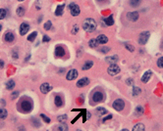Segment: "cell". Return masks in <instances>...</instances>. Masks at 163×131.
<instances>
[{"mask_svg": "<svg viewBox=\"0 0 163 131\" xmlns=\"http://www.w3.org/2000/svg\"><path fill=\"white\" fill-rule=\"evenodd\" d=\"M82 27L86 32H92L96 28V22L92 18H86L83 20V22L82 24Z\"/></svg>", "mask_w": 163, "mask_h": 131, "instance_id": "obj_1", "label": "cell"}, {"mask_svg": "<svg viewBox=\"0 0 163 131\" xmlns=\"http://www.w3.org/2000/svg\"><path fill=\"white\" fill-rule=\"evenodd\" d=\"M20 109L24 112H30L32 110V102H31V100H29L28 98L21 100V102H20Z\"/></svg>", "mask_w": 163, "mask_h": 131, "instance_id": "obj_2", "label": "cell"}, {"mask_svg": "<svg viewBox=\"0 0 163 131\" xmlns=\"http://www.w3.org/2000/svg\"><path fill=\"white\" fill-rule=\"evenodd\" d=\"M69 11H70V14L73 17H77L81 13V9H80L79 5L76 4V3H74V2L70 3V5H69Z\"/></svg>", "mask_w": 163, "mask_h": 131, "instance_id": "obj_3", "label": "cell"}, {"mask_svg": "<svg viewBox=\"0 0 163 131\" xmlns=\"http://www.w3.org/2000/svg\"><path fill=\"white\" fill-rule=\"evenodd\" d=\"M120 67L119 66H117L116 64H112V65H110L109 66V68L107 69V73H108L109 75H111V76H115V75H117L119 73H120Z\"/></svg>", "mask_w": 163, "mask_h": 131, "instance_id": "obj_4", "label": "cell"}, {"mask_svg": "<svg viewBox=\"0 0 163 131\" xmlns=\"http://www.w3.org/2000/svg\"><path fill=\"white\" fill-rule=\"evenodd\" d=\"M149 36H150L149 31H143V32H141V33L139 34V36H138V43H139L140 45H144V44L147 42Z\"/></svg>", "mask_w": 163, "mask_h": 131, "instance_id": "obj_5", "label": "cell"}, {"mask_svg": "<svg viewBox=\"0 0 163 131\" xmlns=\"http://www.w3.org/2000/svg\"><path fill=\"white\" fill-rule=\"evenodd\" d=\"M126 18L128 21L130 22H136L139 18V14L137 11H134V12H128L126 14Z\"/></svg>", "mask_w": 163, "mask_h": 131, "instance_id": "obj_6", "label": "cell"}, {"mask_svg": "<svg viewBox=\"0 0 163 131\" xmlns=\"http://www.w3.org/2000/svg\"><path fill=\"white\" fill-rule=\"evenodd\" d=\"M112 106H113V108H114L116 111L121 112V111H123L124 108H125V103H124L123 100H121V99H117V100H115V101L113 102V105Z\"/></svg>", "mask_w": 163, "mask_h": 131, "instance_id": "obj_7", "label": "cell"}, {"mask_svg": "<svg viewBox=\"0 0 163 131\" xmlns=\"http://www.w3.org/2000/svg\"><path fill=\"white\" fill-rule=\"evenodd\" d=\"M92 100L93 102L95 103H99V102H102L104 100V94L101 92V91H95L92 95Z\"/></svg>", "mask_w": 163, "mask_h": 131, "instance_id": "obj_8", "label": "cell"}, {"mask_svg": "<svg viewBox=\"0 0 163 131\" xmlns=\"http://www.w3.org/2000/svg\"><path fill=\"white\" fill-rule=\"evenodd\" d=\"M51 88H52V86L49 83H42L40 85V92L42 94H46L51 90Z\"/></svg>", "mask_w": 163, "mask_h": 131, "instance_id": "obj_9", "label": "cell"}, {"mask_svg": "<svg viewBox=\"0 0 163 131\" xmlns=\"http://www.w3.org/2000/svg\"><path fill=\"white\" fill-rule=\"evenodd\" d=\"M28 29H29V25L27 24V23H22L21 26H20V34L21 35L27 34Z\"/></svg>", "mask_w": 163, "mask_h": 131, "instance_id": "obj_10", "label": "cell"}, {"mask_svg": "<svg viewBox=\"0 0 163 131\" xmlns=\"http://www.w3.org/2000/svg\"><path fill=\"white\" fill-rule=\"evenodd\" d=\"M77 76H78V71L77 70H71L68 72L66 77L68 80H74V79L77 78Z\"/></svg>", "mask_w": 163, "mask_h": 131, "instance_id": "obj_11", "label": "cell"}, {"mask_svg": "<svg viewBox=\"0 0 163 131\" xmlns=\"http://www.w3.org/2000/svg\"><path fill=\"white\" fill-rule=\"evenodd\" d=\"M151 76H152V72H151V71H147V72H145V73L143 74V75L141 76V82H143V83H147V82L149 81V79L151 78Z\"/></svg>", "mask_w": 163, "mask_h": 131, "instance_id": "obj_12", "label": "cell"}, {"mask_svg": "<svg viewBox=\"0 0 163 131\" xmlns=\"http://www.w3.org/2000/svg\"><path fill=\"white\" fill-rule=\"evenodd\" d=\"M89 84V79L87 77H83V78H81L79 81H77V87L79 88H82V87H84L86 85Z\"/></svg>", "mask_w": 163, "mask_h": 131, "instance_id": "obj_13", "label": "cell"}, {"mask_svg": "<svg viewBox=\"0 0 163 131\" xmlns=\"http://www.w3.org/2000/svg\"><path fill=\"white\" fill-rule=\"evenodd\" d=\"M96 40L98 42V44H105L108 42V37L104 34H99L97 37H96Z\"/></svg>", "mask_w": 163, "mask_h": 131, "instance_id": "obj_14", "label": "cell"}, {"mask_svg": "<svg viewBox=\"0 0 163 131\" xmlns=\"http://www.w3.org/2000/svg\"><path fill=\"white\" fill-rule=\"evenodd\" d=\"M65 49L62 47V46H57L56 49H55V55L56 57H64L65 56Z\"/></svg>", "mask_w": 163, "mask_h": 131, "instance_id": "obj_15", "label": "cell"}, {"mask_svg": "<svg viewBox=\"0 0 163 131\" xmlns=\"http://www.w3.org/2000/svg\"><path fill=\"white\" fill-rule=\"evenodd\" d=\"M4 39H5V41H6V42L11 43V42H13V41H14L15 36H14L13 32H6V33H5V36H4Z\"/></svg>", "mask_w": 163, "mask_h": 131, "instance_id": "obj_16", "label": "cell"}, {"mask_svg": "<svg viewBox=\"0 0 163 131\" xmlns=\"http://www.w3.org/2000/svg\"><path fill=\"white\" fill-rule=\"evenodd\" d=\"M141 1H142V0H128L129 5H130L132 8H136V7H138V6L141 4Z\"/></svg>", "mask_w": 163, "mask_h": 131, "instance_id": "obj_17", "label": "cell"}, {"mask_svg": "<svg viewBox=\"0 0 163 131\" xmlns=\"http://www.w3.org/2000/svg\"><path fill=\"white\" fill-rule=\"evenodd\" d=\"M92 66H93V62H92V61H86V62L83 64V66L82 67V71H87V70H89Z\"/></svg>", "mask_w": 163, "mask_h": 131, "instance_id": "obj_18", "label": "cell"}, {"mask_svg": "<svg viewBox=\"0 0 163 131\" xmlns=\"http://www.w3.org/2000/svg\"><path fill=\"white\" fill-rule=\"evenodd\" d=\"M88 45H89V47H91V48H97V46H98V42H97L96 38H92V39H90L89 42H88Z\"/></svg>", "mask_w": 163, "mask_h": 131, "instance_id": "obj_19", "label": "cell"}, {"mask_svg": "<svg viewBox=\"0 0 163 131\" xmlns=\"http://www.w3.org/2000/svg\"><path fill=\"white\" fill-rule=\"evenodd\" d=\"M104 22H105V24H106L107 26H113V24H114V19H113V15H110L108 18L104 19Z\"/></svg>", "mask_w": 163, "mask_h": 131, "instance_id": "obj_20", "label": "cell"}, {"mask_svg": "<svg viewBox=\"0 0 163 131\" xmlns=\"http://www.w3.org/2000/svg\"><path fill=\"white\" fill-rule=\"evenodd\" d=\"M64 7L65 5H59L57 8H56V12H55V15L56 16H60L63 14V10H64Z\"/></svg>", "mask_w": 163, "mask_h": 131, "instance_id": "obj_21", "label": "cell"}, {"mask_svg": "<svg viewBox=\"0 0 163 131\" xmlns=\"http://www.w3.org/2000/svg\"><path fill=\"white\" fill-rule=\"evenodd\" d=\"M25 13H26V11H25V8H24L23 6H19V7L17 8V15H18L19 17L24 16Z\"/></svg>", "mask_w": 163, "mask_h": 131, "instance_id": "obj_22", "label": "cell"}, {"mask_svg": "<svg viewBox=\"0 0 163 131\" xmlns=\"http://www.w3.org/2000/svg\"><path fill=\"white\" fill-rule=\"evenodd\" d=\"M117 61H118V57L117 56H111V57H107L106 58V62L110 63L111 65L112 64H115Z\"/></svg>", "mask_w": 163, "mask_h": 131, "instance_id": "obj_23", "label": "cell"}, {"mask_svg": "<svg viewBox=\"0 0 163 131\" xmlns=\"http://www.w3.org/2000/svg\"><path fill=\"white\" fill-rule=\"evenodd\" d=\"M54 103L57 107H61L63 105V100H62V98L60 96H56L54 99Z\"/></svg>", "mask_w": 163, "mask_h": 131, "instance_id": "obj_24", "label": "cell"}, {"mask_svg": "<svg viewBox=\"0 0 163 131\" xmlns=\"http://www.w3.org/2000/svg\"><path fill=\"white\" fill-rule=\"evenodd\" d=\"M133 131H144V125L141 123H137L134 126Z\"/></svg>", "mask_w": 163, "mask_h": 131, "instance_id": "obj_25", "label": "cell"}, {"mask_svg": "<svg viewBox=\"0 0 163 131\" xmlns=\"http://www.w3.org/2000/svg\"><path fill=\"white\" fill-rule=\"evenodd\" d=\"M14 87H15V82H14V80H8L7 83H6V89L11 90V89H13Z\"/></svg>", "mask_w": 163, "mask_h": 131, "instance_id": "obj_26", "label": "cell"}, {"mask_svg": "<svg viewBox=\"0 0 163 131\" xmlns=\"http://www.w3.org/2000/svg\"><path fill=\"white\" fill-rule=\"evenodd\" d=\"M107 112V111L104 109V108H97V110H96V113L98 114V115H103V114H105Z\"/></svg>", "mask_w": 163, "mask_h": 131, "instance_id": "obj_27", "label": "cell"}, {"mask_svg": "<svg viewBox=\"0 0 163 131\" xmlns=\"http://www.w3.org/2000/svg\"><path fill=\"white\" fill-rule=\"evenodd\" d=\"M55 131H68V127L65 124H60L58 127L55 128Z\"/></svg>", "mask_w": 163, "mask_h": 131, "instance_id": "obj_28", "label": "cell"}, {"mask_svg": "<svg viewBox=\"0 0 163 131\" xmlns=\"http://www.w3.org/2000/svg\"><path fill=\"white\" fill-rule=\"evenodd\" d=\"M36 35H37V32H36V31H33V32H31V33H30V34L27 36V40H28V41H33V40L35 39Z\"/></svg>", "mask_w": 163, "mask_h": 131, "instance_id": "obj_29", "label": "cell"}, {"mask_svg": "<svg viewBox=\"0 0 163 131\" xmlns=\"http://www.w3.org/2000/svg\"><path fill=\"white\" fill-rule=\"evenodd\" d=\"M7 117V111L5 109H0V118L4 119Z\"/></svg>", "mask_w": 163, "mask_h": 131, "instance_id": "obj_30", "label": "cell"}, {"mask_svg": "<svg viewBox=\"0 0 163 131\" xmlns=\"http://www.w3.org/2000/svg\"><path fill=\"white\" fill-rule=\"evenodd\" d=\"M7 16V11L5 9H0V20L5 19Z\"/></svg>", "mask_w": 163, "mask_h": 131, "instance_id": "obj_31", "label": "cell"}, {"mask_svg": "<svg viewBox=\"0 0 163 131\" xmlns=\"http://www.w3.org/2000/svg\"><path fill=\"white\" fill-rule=\"evenodd\" d=\"M135 112H136V115H141V114L143 113V109H142L141 107H136Z\"/></svg>", "mask_w": 163, "mask_h": 131, "instance_id": "obj_32", "label": "cell"}, {"mask_svg": "<svg viewBox=\"0 0 163 131\" xmlns=\"http://www.w3.org/2000/svg\"><path fill=\"white\" fill-rule=\"evenodd\" d=\"M140 94V88H138V87H134L133 88V95L134 96H137V95H139Z\"/></svg>", "mask_w": 163, "mask_h": 131, "instance_id": "obj_33", "label": "cell"}, {"mask_svg": "<svg viewBox=\"0 0 163 131\" xmlns=\"http://www.w3.org/2000/svg\"><path fill=\"white\" fill-rule=\"evenodd\" d=\"M51 26H52V23H51L50 21H47V22L44 24V29H45V30H49Z\"/></svg>", "mask_w": 163, "mask_h": 131, "instance_id": "obj_34", "label": "cell"}, {"mask_svg": "<svg viewBox=\"0 0 163 131\" xmlns=\"http://www.w3.org/2000/svg\"><path fill=\"white\" fill-rule=\"evenodd\" d=\"M157 67L160 69H163V57H160L157 60Z\"/></svg>", "mask_w": 163, "mask_h": 131, "instance_id": "obj_35", "label": "cell"}, {"mask_svg": "<svg viewBox=\"0 0 163 131\" xmlns=\"http://www.w3.org/2000/svg\"><path fill=\"white\" fill-rule=\"evenodd\" d=\"M78 30H79V26L78 25H75L74 27L72 28V31L71 32H72V34H76L78 32Z\"/></svg>", "mask_w": 163, "mask_h": 131, "instance_id": "obj_36", "label": "cell"}, {"mask_svg": "<svg viewBox=\"0 0 163 131\" xmlns=\"http://www.w3.org/2000/svg\"><path fill=\"white\" fill-rule=\"evenodd\" d=\"M66 119H67V115H60V116H58V121H60V122H64Z\"/></svg>", "mask_w": 163, "mask_h": 131, "instance_id": "obj_37", "label": "cell"}, {"mask_svg": "<svg viewBox=\"0 0 163 131\" xmlns=\"http://www.w3.org/2000/svg\"><path fill=\"white\" fill-rule=\"evenodd\" d=\"M40 116H41V118L42 119H44V121L46 122V123H49L50 122V118H48L47 116H45L44 114H40Z\"/></svg>", "mask_w": 163, "mask_h": 131, "instance_id": "obj_38", "label": "cell"}, {"mask_svg": "<svg viewBox=\"0 0 163 131\" xmlns=\"http://www.w3.org/2000/svg\"><path fill=\"white\" fill-rule=\"evenodd\" d=\"M125 46H126V48H127V49H130V51H131V52H133V51L135 50V48H134L132 45H130V44H127V43H126V44H125Z\"/></svg>", "mask_w": 163, "mask_h": 131, "instance_id": "obj_39", "label": "cell"}, {"mask_svg": "<svg viewBox=\"0 0 163 131\" xmlns=\"http://www.w3.org/2000/svg\"><path fill=\"white\" fill-rule=\"evenodd\" d=\"M50 41V38L47 36V35H43V38H42V42H49Z\"/></svg>", "mask_w": 163, "mask_h": 131, "instance_id": "obj_40", "label": "cell"}, {"mask_svg": "<svg viewBox=\"0 0 163 131\" xmlns=\"http://www.w3.org/2000/svg\"><path fill=\"white\" fill-rule=\"evenodd\" d=\"M18 96H19V92L16 91V92H13V93H12V96H11V97H12V99H16Z\"/></svg>", "mask_w": 163, "mask_h": 131, "instance_id": "obj_41", "label": "cell"}, {"mask_svg": "<svg viewBox=\"0 0 163 131\" xmlns=\"http://www.w3.org/2000/svg\"><path fill=\"white\" fill-rule=\"evenodd\" d=\"M110 51V48H108V47H105V48H102L101 49V52L102 53H107Z\"/></svg>", "mask_w": 163, "mask_h": 131, "instance_id": "obj_42", "label": "cell"}, {"mask_svg": "<svg viewBox=\"0 0 163 131\" xmlns=\"http://www.w3.org/2000/svg\"><path fill=\"white\" fill-rule=\"evenodd\" d=\"M4 67V61L3 60H0V69H2Z\"/></svg>", "mask_w": 163, "mask_h": 131, "instance_id": "obj_43", "label": "cell"}, {"mask_svg": "<svg viewBox=\"0 0 163 131\" xmlns=\"http://www.w3.org/2000/svg\"><path fill=\"white\" fill-rule=\"evenodd\" d=\"M127 84L132 85V84H133V80H132V79H128V80H127Z\"/></svg>", "mask_w": 163, "mask_h": 131, "instance_id": "obj_44", "label": "cell"}, {"mask_svg": "<svg viewBox=\"0 0 163 131\" xmlns=\"http://www.w3.org/2000/svg\"><path fill=\"white\" fill-rule=\"evenodd\" d=\"M110 118H112V115H111V114L108 115V116H106V117H104V118H103V121H105V120H107V119H110Z\"/></svg>", "mask_w": 163, "mask_h": 131, "instance_id": "obj_45", "label": "cell"}, {"mask_svg": "<svg viewBox=\"0 0 163 131\" xmlns=\"http://www.w3.org/2000/svg\"><path fill=\"white\" fill-rule=\"evenodd\" d=\"M96 1H97V2H100V3H101V2H104V1H106V0H96Z\"/></svg>", "mask_w": 163, "mask_h": 131, "instance_id": "obj_46", "label": "cell"}, {"mask_svg": "<svg viewBox=\"0 0 163 131\" xmlns=\"http://www.w3.org/2000/svg\"><path fill=\"white\" fill-rule=\"evenodd\" d=\"M121 131H129L128 129H123V130H121Z\"/></svg>", "mask_w": 163, "mask_h": 131, "instance_id": "obj_47", "label": "cell"}, {"mask_svg": "<svg viewBox=\"0 0 163 131\" xmlns=\"http://www.w3.org/2000/svg\"><path fill=\"white\" fill-rule=\"evenodd\" d=\"M1 29H2V26L0 25V31H1Z\"/></svg>", "mask_w": 163, "mask_h": 131, "instance_id": "obj_48", "label": "cell"}, {"mask_svg": "<svg viewBox=\"0 0 163 131\" xmlns=\"http://www.w3.org/2000/svg\"><path fill=\"white\" fill-rule=\"evenodd\" d=\"M161 47H162V49H163V42H162V44H161Z\"/></svg>", "mask_w": 163, "mask_h": 131, "instance_id": "obj_49", "label": "cell"}, {"mask_svg": "<svg viewBox=\"0 0 163 131\" xmlns=\"http://www.w3.org/2000/svg\"><path fill=\"white\" fill-rule=\"evenodd\" d=\"M18 1H24V0H18Z\"/></svg>", "mask_w": 163, "mask_h": 131, "instance_id": "obj_50", "label": "cell"}, {"mask_svg": "<svg viewBox=\"0 0 163 131\" xmlns=\"http://www.w3.org/2000/svg\"><path fill=\"white\" fill-rule=\"evenodd\" d=\"M77 131H81V130H77Z\"/></svg>", "mask_w": 163, "mask_h": 131, "instance_id": "obj_51", "label": "cell"}]
</instances>
